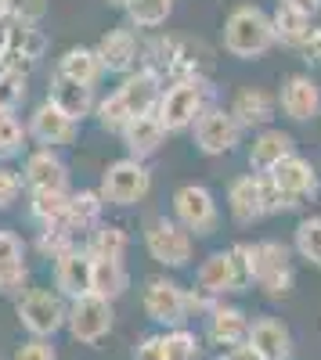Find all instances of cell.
<instances>
[{
	"label": "cell",
	"instance_id": "48",
	"mask_svg": "<svg viewBox=\"0 0 321 360\" xmlns=\"http://www.w3.org/2000/svg\"><path fill=\"white\" fill-rule=\"evenodd\" d=\"M108 4H115V8H127V4H130V0H108Z\"/></svg>",
	"mask_w": 321,
	"mask_h": 360
},
{
	"label": "cell",
	"instance_id": "3",
	"mask_svg": "<svg viewBox=\"0 0 321 360\" xmlns=\"http://www.w3.org/2000/svg\"><path fill=\"white\" fill-rule=\"evenodd\" d=\"M282 195L278 188L271 184L268 173H246V176H235L227 188V213L235 224L249 227L256 220H264L271 213H282Z\"/></svg>",
	"mask_w": 321,
	"mask_h": 360
},
{
	"label": "cell",
	"instance_id": "6",
	"mask_svg": "<svg viewBox=\"0 0 321 360\" xmlns=\"http://www.w3.org/2000/svg\"><path fill=\"white\" fill-rule=\"evenodd\" d=\"M152 191V169L144 166V159H115L105 166L101 173V188L98 195L105 198V205H137Z\"/></svg>",
	"mask_w": 321,
	"mask_h": 360
},
{
	"label": "cell",
	"instance_id": "13",
	"mask_svg": "<svg viewBox=\"0 0 321 360\" xmlns=\"http://www.w3.org/2000/svg\"><path fill=\"white\" fill-rule=\"evenodd\" d=\"M268 176H271V184L278 188V195H282V205H285V209H296L300 202L314 198V195H317V188H321L314 162H307V159H303V155H296V152L289 155V159H282Z\"/></svg>",
	"mask_w": 321,
	"mask_h": 360
},
{
	"label": "cell",
	"instance_id": "22",
	"mask_svg": "<svg viewBox=\"0 0 321 360\" xmlns=\"http://www.w3.org/2000/svg\"><path fill=\"white\" fill-rule=\"evenodd\" d=\"M170 130L163 127V119L156 115V112H149V115H134L130 123L123 127V144H127V152L134 155V159H149V155H156L159 148H163V137H166Z\"/></svg>",
	"mask_w": 321,
	"mask_h": 360
},
{
	"label": "cell",
	"instance_id": "20",
	"mask_svg": "<svg viewBox=\"0 0 321 360\" xmlns=\"http://www.w3.org/2000/svg\"><path fill=\"white\" fill-rule=\"evenodd\" d=\"M249 328H253V321H249L246 310H239V307L217 303V307L206 314V339H210V346H220V349H231V346L246 342V339H249Z\"/></svg>",
	"mask_w": 321,
	"mask_h": 360
},
{
	"label": "cell",
	"instance_id": "5",
	"mask_svg": "<svg viewBox=\"0 0 321 360\" xmlns=\"http://www.w3.org/2000/svg\"><path fill=\"white\" fill-rule=\"evenodd\" d=\"M15 314L33 339H54L69 321V303L58 288H25L15 303Z\"/></svg>",
	"mask_w": 321,
	"mask_h": 360
},
{
	"label": "cell",
	"instance_id": "11",
	"mask_svg": "<svg viewBox=\"0 0 321 360\" xmlns=\"http://www.w3.org/2000/svg\"><path fill=\"white\" fill-rule=\"evenodd\" d=\"M173 220L181 227H188L195 238L202 234H213L217 224H220V209H217V198L210 188L202 184H184L173 191Z\"/></svg>",
	"mask_w": 321,
	"mask_h": 360
},
{
	"label": "cell",
	"instance_id": "15",
	"mask_svg": "<svg viewBox=\"0 0 321 360\" xmlns=\"http://www.w3.org/2000/svg\"><path fill=\"white\" fill-rule=\"evenodd\" d=\"M29 137H37L44 148H62V144H73L76 141V134H80V123L69 115V112H62L51 98L44 101V105H37L33 108V115H29Z\"/></svg>",
	"mask_w": 321,
	"mask_h": 360
},
{
	"label": "cell",
	"instance_id": "10",
	"mask_svg": "<svg viewBox=\"0 0 321 360\" xmlns=\"http://www.w3.org/2000/svg\"><path fill=\"white\" fill-rule=\"evenodd\" d=\"M141 307L156 324L163 328H184L191 310H188V292L173 278H149L141 288Z\"/></svg>",
	"mask_w": 321,
	"mask_h": 360
},
{
	"label": "cell",
	"instance_id": "30",
	"mask_svg": "<svg viewBox=\"0 0 321 360\" xmlns=\"http://www.w3.org/2000/svg\"><path fill=\"white\" fill-rule=\"evenodd\" d=\"M271 22H275V37H278V44L293 47V51H300V47L310 40V33H314L310 15H303V11H296V8H289V4H278L275 15H271Z\"/></svg>",
	"mask_w": 321,
	"mask_h": 360
},
{
	"label": "cell",
	"instance_id": "44",
	"mask_svg": "<svg viewBox=\"0 0 321 360\" xmlns=\"http://www.w3.org/2000/svg\"><path fill=\"white\" fill-rule=\"evenodd\" d=\"M220 360H268L264 353H260L249 339L239 342V346H231V349H220Z\"/></svg>",
	"mask_w": 321,
	"mask_h": 360
},
{
	"label": "cell",
	"instance_id": "14",
	"mask_svg": "<svg viewBox=\"0 0 321 360\" xmlns=\"http://www.w3.org/2000/svg\"><path fill=\"white\" fill-rule=\"evenodd\" d=\"M115 98H120V105L127 108V115L134 119V115H149V112H156L159 108V101H163V76L156 72V69H134V72H127L123 76V83L115 86Z\"/></svg>",
	"mask_w": 321,
	"mask_h": 360
},
{
	"label": "cell",
	"instance_id": "8",
	"mask_svg": "<svg viewBox=\"0 0 321 360\" xmlns=\"http://www.w3.org/2000/svg\"><path fill=\"white\" fill-rule=\"evenodd\" d=\"M115 324V310H112V299H101L94 292H87L80 299H69V321H65V332L73 335V342L80 346H98Z\"/></svg>",
	"mask_w": 321,
	"mask_h": 360
},
{
	"label": "cell",
	"instance_id": "24",
	"mask_svg": "<svg viewBox=\"0 0 321 360\" xmlns=\"http://www.w3.org/2000/svg\"><path fill=\"white\" fill-rule=\"evenodd\" d=\"M231 115L239 119L242 130H264L275 119V98L260 86H246L235 94V101H231Z\"/></svg>",
	"mask_w": 321,
	"mask_h": 360
},
{
	"label": "cell",
	"instance_id": "31",
	"mask_svg": "<svg viewBox=\"0 0 321 360\" xmlns=\"http://www.w3.org/2000/svg\"><path fill=\"white\" fill-rule=\"evenodd\" d=\"M130 278L123 259H94V274H91V292L101 299H120L127 292Z\"/></svg>",
	"mask_w": 321,
	"mask_h": 360
},
{
	"label": "cell",
	"instance_id": "36",
	"mask_svg": "<svg viewBox=\"0 0 321 360\" xmlns=\"http://www.w3.org/2000/svg\"><path fill=\"white\" fill-rule=\"evenodd\" d=\"M127 15L137 29H156L173 15V0H130Z\"/></svg>",
	"mask_w": 321,
	"mask_h": 360
},
{
	"label": "cell",
	"instance_id": "12",
	"mask_svg": "<svg viewBox=\"0 0 321 360\" xmlns=\"http://www.w3.org/2000/svg\"><path fill=\"white\" fill-rule=\"evenodd\" d=\"M191 137H195V148H199L202 155H227L231 148L239 144L242 127H239V119L231 115V108L210 105L206 112L195 119Z\"/></svg>",
	"mask_w": 321,
	"mask_h": 360
},
{
	"label": "cell",
	"instance_id": "39",
	"mask_svg": "<svg viewBox=\"0 0 321 360\" xmlns=\"http://www.w3.org/2000/svg\"><path fill=\"white\" fill-rule=\"evenodd\" d=\"M73 245H76V234L65 224H47L40 231V238H37V249H40L44 259H58L62 252H69Z\"/></svg>",
	"mask_w": 321,
	"mask_h": 360
},
{
	"label": "cell",
	"instance_id": "28",
	"mask_svg": "<svg viewBox=\"0 0 321 360\" xmlns=\"http://www.w3.org/2000/svg\"><path fill=\"white\" fill-rule=\"evenodd\" d=\"M58 76H65L73 83H83V86H98L101 76H105V65L94 47H69L58 62Z\"/></svg>",
	"mask_w": 321,
	"mask_h": 360
},
{
	"label": "cell",
	"instance_id": "9",
	"mask_svg": "<svg viewBox=\"0 0 321 360\" xmlns=\"http://www.w3.org/2000/svg\"><path fill=\"white\" fill-rule=\"evenodd\" d=\"M293 252L282 242H256L253 245V285L264 288L271 299H282L293 288Z\"/></svg>",
	"mask_w": 321,
	"mask_h": 360
},
{
	"label": "cell",
	"instance_id": "29",
	"mask_svg": "<svg viewBox=\"0 0 321 360\" xmlns=\"http://www.w3.org/2000/svg\"><path fill=\"white\" fill-rule=\"evenodd\" d=\"M101 213H105V198L98 191H76V195H69V209H65L62 224L73 234H91L101 224Z\"/></svg>",
	"mask_w": 321,
	"mask_h": 360
},
{
	"label": "cell",
	"instance_id": "7",
	"mask_svg": "<svg viewBox=\"0 0 321 360\" xmlns=\"http://www.w3.org/2000/svg\"><path fill=\"white\" fill-rule=\"evenodd\" d=\"M144 249L149 256L163 266H188L195 256V234L188 227H181L173 217H156L144 227Z\"/></svg>",
	"mask_w": 321,
	"mask_h": 360
},
{
	"label": "cell",
	"instance_id": "47",
	"mask_svg": "<svg viewBox=\"0 0 321 360\" xmlns=\"http://www.w3.org/2000/svg\"><path fill=\"white\" fill-rule=\"evenodd\" d=\"M282 4L296 8V11H303V15H314V11L321 8V0H282Z\"/></svg>",
	"mask_w": 321,
	"mask_h": 360
},
{
	"label": "cell",
	"instance_id": "18",
	"mask_svg": "<svg viewBox=\"0 0 321 360\" xmlns=\"http://www.w3.org/2000/svg\"><path fill=\"white\" fill-rule=\"evenodd\" d=\"M22 184L29 191H69V169L54 155V148H40L25 159Z\"/></svg>",
	"mask_w": 321,
	"mask_h": 360
},
{
	"label": "cell",
	"instance_id": "19",
	"mask_svg": "<svg viewBox=\"0 0 321 360\" xmlns=\"http://www.w3.org/2000/svg\"><path fill=\"white\" fill-rule=\"evenodd\" d=\"M94 51H98V58H101L105 72L127 76V72H134L137 62H141V44H137V37L130 33V29H108V33L98 40Z\"/></svg>",
	"mask_w": 321,
	"mask_h": 360
},
{
	"label": "cell",
	"instance_id": "4",
	"mask_svg": "<svg viewBox=\"0 0 321 360\" xmlns=\"http://www.w3.org/2000/svg\"><path fill=\"white\" fill-rule=\"evenodd\" d=\"M210 83L202 76H184V79H173L166 90H163V101L156 108V115L163 119V127L170 134L177 130H188L195 127V119L210 108Z\"/></svg>",
	"mask_w": 321,
	"mask_h": 360
},
{
	"label": "cell",
	"instance_id": "1",
	"mask_svg": "<svg viewBox=\"0 0 321 360\" xmlns=\"http://www.w3.org/2000/svg\"><path fill=\"white\" fill-rule=\"evenodd\" d=\"M195 288L206 292L210 299H224V295L253 288V245L239 242L231 249L206 256L195 274Z\"/></svg>",
	"mask_w": 321,
	"mask_h": 360
},
{
	"label": "cell",
	"instance_id": "45",
	"mask_svg": "<svg viewBox=\"0 0 321 360\" xmlns=\"http://www.w3.org/2000/svg\"><path fill=\"white\" fill-rule=\"evenodd\" d=\"M300 54L307 58V62H321V29H314V33H310V40L300 47Z\"/></svg>",
	"mask_w": 321,
	"mask_h": 360
},
{
	"label": "cell",
	"instance_id": "26",
	"mask_svg": "<svg viewBox=\"0 0 321 360\" xmlns=\"http://www.w3.org/2000/svg\"><path fill=\"white\" fill-rule=\"evenodd\" d=\"M293 155V137H289L285 130H260L249 144V166L253 173H271L282 159Z\"/></svg>",
	"mask_w": 321,
	"mask_h": 360
},
{
	"label": "cell",
	"instance_id": "16",
	"mask_svg": "<svg viewBox=\"0 0 321 360\" xmlns=\"http://www.w3.org/2000/svg\"><path fill=\"white\" fill-rule=\"evenodd\" d=\"M278 105L293 123H314V119L321 115V86L307 72H296V76H289L282 83Z\"/></svg>",
	"mask_w": 321,
	"mask_h": 360
},
{
	"label": "cell",
	"instance_id": "23",
	"mask_svg": "<svg viewBox=\"0 0 321 360\" xmlns=\"http://www.w3.org/2000/svg\"><path fill=\"white\" fill-rule=\"evenodd\" d=\"M29 278V266H25V242L15 231H0V292L11 295L22 292Z\"/></svg>",
	"mask_w": 321,
	"mask_h": 360
},
{
	"label": "cell",
	"instance_id": "33",
	"mask_svg": "<svg viewBox=\"0 0 321 360\" xmlns=\"http://www.w3.org/2000/svg\"><path fill=\"white\" fill-rule=\"evenodd\" d=\"M65 209H69V191H29V213H33V220H40V227L62 224Z\"/></svg>",
	"mask_w": 321,
	"mask_h": 360
},
{
	"label": "cell",
	"instance_id": "27",
	"mask_svg": "<svg viewBox=\"0 0 321 360\" xmlns=\"http://www.w3.org/2000/svg\"><path fill=\"white\" fill-rule=\"evenodd\" d=\"M51 101L62 108V112H69L76 123L83 115H94V108H98V98H94V86H83V83H73V79H65V76H58L54 72V79H51Z\"/></svg>",
	"mask_w": 321,
	"mask_h": 360
},
{
	"label": "cell",
	"instance_id": "35",
	"mask_svg": "<svg viewBox=\"0 0 321 360\" xmlns=\"http://www.w3.org/2000/svg\"><path fill=\"white\" fill-rule=\"evenodd\" d=\"M293 249H296L300 259H307L310 266H321V217H307V220L296 224Z\"/></svg>",
	"mask_w": 321,
	"mask_h": 360
},
{
	"label": "cell",
	"instance_id": "2",
	"mask_svg": "<svg viewBox=\"0 0 321 360\" xmlns=\"http://www.w3.org/2000/svg\"><path fill=\"white\" fill-rule=\"evenodd\" d=\"M275 44H278L275 22H271V15H268L264 8L242 4V8H235V11L224 18V51H227L231 58H242V62H249V58L268 54Z\"/></svg>",
	"mask_w": 321,
	"mask_h": 360
},
{
	"label": "cell",
	"instance_id": "32",
	"mask_svg": "<svg viewBox=\"0 0 321 360\" xmlns=\"http://www.w3.org/2000/svg\"><path fill=\"white\" fill-rule=\"evenodd\" d=\"M87 252H91L94 259H123L127 256V231L120 224H98L91 231Z\"/></svg>",
	"mask_w": 321,
	"mask_h": 360
},
{
	"label": "cell",
	"instance_id": "38",
	"mask_svg": "<svg viewBox=\"0 0 321 360\" xmlns=\"http://www.w3.org/2000/svg\"><path fill=\"white\" fill-rule=\"evenodd\" d=\"M29 94V72L15 69V65H0V105L4 108H18Z\"/></svg>",
	"mask_w": 321,
	"mask_h": 360
},
{
	"label": "cell",
	"instance_id": "37",
	"mask_svg": "<svg viewBox=\"0 0 321 360\" xmlns=\"http://www.w3.org/2000/svg\"><path fill=\"white\" fill-rule=\"evenodd\" d=\"M25 127H22V119L15 115V108H4L0 105V159H11L22 152V144H25Z\"/></svg>",
	"mask_w": 321,
	"mask_h": 360
},
{
	"label": "cell",
	"instance_id": "21",
	"mask_svg": "<svg viewBox=\"0 0 321 360\" xmlns=\"http://www.w3.org/2000/svg\"><path fill=\"white\" fill-rule=\"evenodd\" d=\"M47 54V33L33 22H11V37H8V58L4 65L25 69V65H37L40 58Z\"/></svg>",
	"mask_w": 321,
	"mask_h": 360
},
{
	"label": "cell",
	"instance_id": "42",
	"mask_svg": "<svg viewBox=\"0 0 321 360\" xmlns=\"http://www.w3.org/2000/svg\"><path fill=\"white\" fill-rule=\"evenodd\" d=\"M47 15V0H15L11 4V18L15 22H40Z\"/></svg>",
	"mask_w": 321,
	"mask_h": 360
},
{
	"label": "cell",
	"instance_id": "41",
	"mask_svg": "<svg viewBox=\"0 0 321 360\" xmlns=\"http://www.w3.org/2000/svg\"><path fill=\"white\" fill-rule=\"evenodd\" d=\"M22 195V176L11 166H0V209H11Z\"/></svg>",
	"mask_w": 321,
	"mask_h": 360
},
{
	"label": "cell",
	"instance_id": "46",
	"mask_svg": "<svg viewBox=\"0 0 321 360\" xmlns=\"http://www.w3.org/2000/svg\"><path fill=\"white\" fill-rule=\"evenodd\" d=\"M11 22H15V18H0V65H4V58H8V37H11Z\"/></svg>",
	"mask_w": 321,
	"mask_h": 360
},
{
	"label": "cell",
	"instance_id": "40",
	"mask_svg": "<svg viewBox=\"0 0 321 360\" xmlns=\"http://www.w3.org/2000/svg\"><path fill=\"white\" fill-rule=\"evenodd\" d=\"M11 360H58V353H54L51 339H33V335H29V339L15 349Z\"/></svg>",
	"mask_w": 321,
	"mask_h": 360
},
{
	"label": "cell",
	"instance_id": "34",
	"mask_svg": "<svg viewBox=\"0 0 321 360\" xmlns=\"http://www.w3.org/2000/svg\"><path fill=\"white\" fill-rule=\"evenodd\" d=\"M159 339H163V360H199L202 356V342L188 328H166V332H159Z\"/></svg>",
	"mask_w": 321,
	"mask_h": 360
},
{
	"label": "cell",
	"instance_id": "17",
	"mask_svg": "<svg viewBox=\"0 0 321 360\" xmlns=\"http://www.w3.org/2000/svg\"><path fill=\"white\" fill-rule=\"evenodd\" d=\"M91 274H94V256L87 252V245H73L54 259V288L65 299H80L91 292Z\"/></svg>",
	"mask_w": 321,
	"mask_h": 360
},
{
	"label": "cell",
	"instance_id": "43",
	"mask_svg": "<svg viewBox=\"0 0 321 360\" xmlns=\"http://www.w3.org/2000/svg\"><path fill=\"white\" fill-rule=\"evenodd\" d=\"M134 360H163V339L159 335H144L134 346Z\"/></svg>",
	"mask_w": 321,
	"mask_h": 360
},
{
	"label": "cell",
	"instance_id": "25",
	"mask_svg": "<svg viewBox=\"0 0 321 360\" xmlns=\"http://www.w3.org/2000/svg\"><path fill=\"white\" fill-rule=\"evenodd\" d=\"M249 342L268 360H293V332L278 317H256L249 328Z\"/></svg>",
	"mask_w": 321,
	"mask_h": 360
}]
</instances>
